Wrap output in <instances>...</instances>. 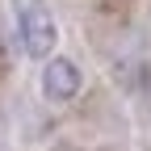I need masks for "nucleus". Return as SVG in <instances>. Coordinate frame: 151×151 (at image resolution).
<instances>
[{
	"label": "nucleus",
	"instance_id": "1",
	"mask_svg": "<svg viewBox=\"0 0 151 151\" xmlns=\"http://www.w3.org/2000/svg\"><path fill=\"white\" fill-rule=\"evenodd\" d=\"M13 17H17V34L29 59H50L55 42H59V25L50 17L46 0H13Z\"/></svg>",
	"mask_w": 151,
	"mask_h": 151
},
{
	"label": "nucleus",
	"instance_id": "2",
	"mask_svg": "<svg viewBox=\"0 0 151 151\" xmlns=\"http://www.w3.org/2000/svg\"><path fill=\"white\" fill-rule=\"evenodd\" d=\"M80 84H84V76H80V67H76L71 59H46V67H42V92L50 101H71L76 92H80Z\"/></svg>",
	"mask_w": 151,
	"mask_h": 151
}]
</instances>
